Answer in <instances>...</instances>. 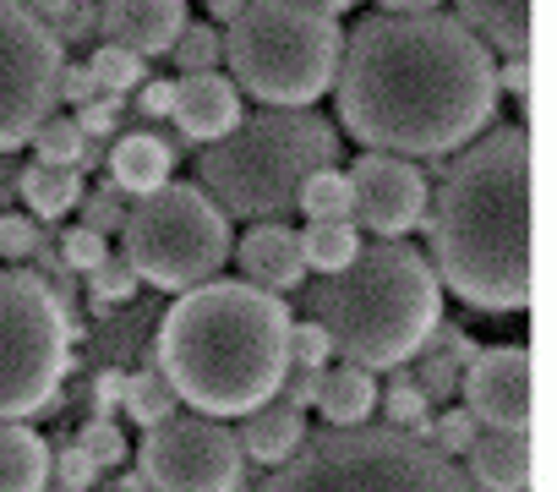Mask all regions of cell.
Here are the masks:
<instances>
[{"label": "cell", "mask_w": 557, "mask_h": 492, "mask_svg": "<svg viewBox=\"0 0 557 492\" xmlns=\"http://www.w3.org/2000/svg\"><path fill=\"white\" fill-rule=\"evenodd\" d=\"M334 104L367 153L443 159L492 126L497 61L454 12H372L345 34Z\"/></svg>", "instance_id": "obj_1"}, {"label": "cell", "mask_w": 557, "mask_h": 492, "mask_svg": "<svg viewBox=\"0 0 557 492\" xmlns=\"http://www.w3.org/2000/svg\"><path fill=\"white\" fill-rule=\"evenodd\" d=\"M426 197V263L443 291L475 312H524L530 302V132L492 126L437 164Z\"/></svg>", "instance_id": "obj_2"}, {"label": "cell", "mask_w": 557, "mask_h": 492, "mask_svg": "<svg viewBox=\"0 0 557 492\" xmlns=\"http://www.w3.org/2000/svg\"><path fill=\"white\" fill-rule=\"evenodd\" d=\"M290 307L246 285L208 280L181 291V302L159 318V378L197 416H246L268 405L290 372Z\"/></svg>", "instance_id": "obj_3"}, {"label": "cell", "mask_w": 557, "mask_h": 492, "mask_svg": "<svg viewBox=\"0 0 557 492\" xmlns=\"http://www.w3.org/2000/svg\"><path fill=\"white\" fill-rule=\"evenodd\" d=\"M301 307L345 367L399 372L443 323V285L410 241H372L356 253V263L318 280Z\"/></svg>", "instance_id": "obj_4"}, {"label": "cell", "mask_w": 557, "mask_h": 492, "mask_svg": "<svg viewBox=\"0 0 557 492\" xmlns=\"http://www.w3.org/2000/svg\"><path fill=\"white\" fill-rule=\"evenodd\" d=\"M345 153L339 132L312 110H257L240 115L219 143L202 148L197 175L213 208L230 219H285L307 186V175L334 170Z\"/></svg>", "instance_id": "obj_5"}, {"label": "cell", "mask_w": 557, "mask_h": 492, "mask_svg": "<svg viewBox=\"0 0 557 492\" xmlns=\"http://www.w3.org/2000/svg\"><path fill=\"white\" fill-rule=\"evenodd\" d=\"M345 50L339 17H323L301 0H251L224 34L230 83L262 110H307L334 88Z\"/></svg>", "instance_id": "obj_6"}, {"label": "cell", "mask_w": 557, "mask_h": 492, "mask_svg": "<svg viewBox=\"0 0 557 492\" xmlns=\"http://www.w3.org/2000/svg\"><path fill=\"white\" fill-rule=\"evenodd\" d=\"M246 492H475L470 476L426 438L394 427H334L307 438Z\"/></svg>", "instance_id": "obj_7"}, {"label": "cell", "mask_w": 557, "mask_h": 492, "mask_svg": "<svg viewBox=\"0 0 557 492\" xmlns=\"http://www.w3.org/2000/svg\"><path fill=\"white\" fill-rule=\"evenodd\" d=\"M230 253H235L230 219L191 181H164L159 192L126 202L121 258L153 291H197V285L219 280Z\"/></svg>", "instance_id": "obj_8"}, {"label": "cell", "mask_w": 557, "mask_h": 492, "mask_svg": "<svg viewBox=\"0 0 557 492\" xmlns=\"http://www.w3.org/2000/svg\"><path fill=\"white\" fill-rule=\"evenodd\" d=\"M66 340L55 291L34 269H0V421H28L55 405L72 367Z\"/></svg>", "instance_id": "obj_9"}, {"label": "cell", "mask_w": 557, "mask_h": 492, "mask_svg": "<svg viewBox=\"0 0 557 492\" xmlns=\"http://www.w3.org/2000/svg\"><path fill=\"white\" fill-rule=\"evenodd\" d=\"M61 39L23 7L0 0V153L23 148L61 104Z\"/></svg>", "instance_id": "obj_10"}, {"label": "cell", "mask_w": 557, "mask_h": 492, "mask_svg": "<svg viewBox=\"0 0 557 492\" xmlns=\"http://www.w3.org/2000/svg\"><path fill=\"white\" fill-rule=\"evenodd\" d=\"M143 481L153 492H246V454L235 427L175 410L170 421L143 432Z\"/></svg>", "instance_id": "obj_11"}, {"label": "cell", "mask_w": 557, "mask_h": 492, "mask_svg": "<svg viewBox=\"0 0 557 492\" xmlns=\"http://www.w3.org/2000/svg\"><path fill=\"white\" fill-rule=\"evenodd\" d=\"M345 175H350V192H356V224H367L377 241H405L410 230H421L432 192H426V175L410 159L361 153Z\"/></svg>", "instance_id": "obj_12"}, {"label": "cell", "mask_w": 557, "mask_h": 492, "mask_svg": "<svg viewBox=\"0 0 557 492\" xmlns=\"http://www.w3.org/2000/svg\"><path fill=\"white\" fill-rule=\"evenodd\" d=\"M465 410L481 427H524L530 432V405H535V383H530V350L524 345H492L475 350V361L459 378Z\"/></svg>", "instance_id": "obj_13"}, {"label": "cell", "mask_w": 557, "mask_h": 492, "mask_svg": "<svg viewBox=\"0 0 557 492\" xmlns=\"http://www.w3.org/2000/svg\"><path fill=\"white\" fill-rule=\"evenodd\" d=\"M99 28L115 50H132L137 61L170 56V45L186 28V0H104Z\"/></svg>", "instance_id": "obj_14"}, {"label": "cell", "mask_w": 557, "mask_h": 492, "mask_svg": "<svg viewBox=\"0 0 557 492\" xmlns=\"http://www.w3.org/2000/svg\"><path fill=\"white\" fill-rule=\"evenodd\" d=\"M235 263H240V280L268 291V296H285L307 280V263H301V235L285 224V219H262L240 235L235 246Z\"/></svg>", "instance_id": "obj_15"}, {"label": "cell", "mask_w": 557, "mask_h": 492, "mask_svg": "<svg viewBox=\"0 0 557 492\" xmlns=\"http://www.w3.org/2000/svg\"><path fill=\"white\" fill-rule=\"evenodd\" d=\"M170 121L181 126V143H219L235 121H240V88L224 72H197V77H175V104Z\"/></svg>", "instance_id": "obj_16"}, {"label": "cell", "mask_w": 557, "mask_h": 492, "mask_svg": "<svg viewBox=\"0 0 557 492\" xmlns=\"http://www.w3.org/2000/svg\"><path fill=\"white\" fill-rule=\"evenodd\" d=\"M530 432L524 427H481L465 448V476L475 492H530Z\"/></svg>", "instance_id": "obj_17"}, {"label": "cell", "mask_w": 557, "mask_h": 492, "mask_svg": "<svg viewBox=\"0 0 557 492\" xmlns=\"http://www.w3.org/2000/svg\"><path fill=\"white\" fill-rule=\"evenodd\" d=\"M235 443H240L246 465L273 470V465H285V459L307 443V416H301V410H290L285 399H268V405H257V410H246V416H240Z\"/></svg>", "instance_id": "obj_18"}, {"label": "cell", "mask_w": 557, "mask_h": 492, "mask_svg": "<svg viewBox=\"0 0 557 492\" xmlns=\"http://www.w3.org/2000/svg\"><path fill=\"white\" fill-rule=\"evenodd\" d=\"M110 186L121 192V197H148V192H159L164 181H170V170H175V148L159 137V132H126V137H115L110 143Z\"/></svg>", "instance_id": "obj_19"}, {"label": "cell", "mask_w": 557, "mask_h": 492, "mask_svg": "<svg viewBox=\"0 0 557 492\" xmlns=\"http://www.w3.org/2000/svg\"><path fill=\"white\" fill-rule=\"evenodd\" d=\"M459 23L497 56H530V0H454Z\"/></svg>", "instance_id": "obj_20"}, {"label": "cell", "mask_w": 557, "mask_h": 492, "mask_svg": "<svg viewBox=\"0 0 557 492\" xmlns=\"http://www.w3.org/2000/svg\"><path fill=\"white\" fill-rule=\"evenodd\" d=\"M329 427H367L377 416V378L361 372V367H323L318 378V405Z\"/></svg>", "instance_id": "obj_21"}, {"label": "cell", "mask_w": 557, "mask_h": 492, "mask_svg": "<svg viewBox=\"0 0 557 492\" xmlns=\"http://www.w3.org/2000/svg\"><path fill=\"white\" fill-rule=\"evenodd\" d=\"M50 443L28 421H0V492H45Z\"/></svg>", "instance_id": "obj_22"}, {"label": "cell", "mask_w": 557, "mask_h": 492, "mask_svg": "<svg viewBox=\"0 0 557 492\" xmlns=\"http://www.w3.org/2000/svg\"><path fill=\"white\" fill-rule=\"evenodd\" d=\"M17 192H23V202H28V219H61V213H72L77 202H83V170H72V164H23V175H17Z\"/></svg>", "instance_id": "obj_23"}, {"label": "cell", "mask_w": 557, "mask_h": 492, "mask_svg": "<svg viewBox=\"0 0 557 492\" xmlns=\"http://www.w3.org/2000/svg\"><path fill=\"white\" fill-rule=\"evenodd\" d=\"M296 235H301V263H307V274L318 269L323 280L339 274L345 263H356V253H361V230H356L350 219H339V224H307V230H296Z\"/></svg>", "instance_id": "obj_24"}, {"label": "cell", "mask_w": 557, "mask_h": 492, "mask_svg": "<svg viewBox=\"0 0 557 492\" xmlns=\"http://www.w3.org/2000/svg\"><path fill=\"white\" fill-rule=\"evenodd\" d=\"M296 208L307 213V224H339V219H350V224H356V192H350V175H345L339 164H334V170L307 175V186H301Z\"/></svg>", "instance_id": "obj_25"}, {"label": "cell", "mask_w": 557, "mask_h": 492, "mask_svg": "<svg viewBox=\"0 0 557 492\" xmlns=\"http://www.w3.org/2000/svg\"><path fill=\"white\" fill-rule=\"evenodd\" d=\"M121 405H126V416L137 421V427H159V421H170L175 410H181V399H175V389L148 367V372H126V389H121Z\"/></svg>", "instance_id": "obj_26"}, {"label": "cell", "mask_w": 557, "mask_h": 492, "mask_svg": "<svg viewBox=\"0 0 557 492\" xmlns=\"http://www.w3.org/2000/svg\"><path fill=\"white\" fill-rule=\"evenodd\" d=\"M377 405H383V427L410 432V438H426V427H432V405L421 399V389L410 383V372H394L388 389H377Z\"/></svg>", "instance_id": "obj_27"}, {"label": "cell", "mask_w": 557, "mask_h": 492, "mask_svg": "<svg viewBox=\"0 0 557 492\" xmlns=\"http://www.w3.org/2000/svg\"><path fill=\"white\" fill-rule=\"evenodd\" d=\"M83 66H88V77H94L99 99H126V94L143 83V61H137L132 50H115V45H99Z\"/></svg>", "instance_id": "obj_28"}, {"label": "cell", "mask_w": 557, "mask_h": 492, "mask_svg": "<svg viewBox=\"0 0 557 492\" xmlns=\"http://www.w3.org/2000/svg\"><path fill=\"white\" fill-rule=\"evenodd\" d=\"M170 61L181 66V77H197V72H219L224 61V34L213 23H186L181 39L170 45Z\"/></svg>", "instance_id": "obj_29"}, {"label": "cell", "mask_w": 557, "mask_h": 492, "mask_svg": "<svg viewBox=\"0 0 557 492\" xmlns=\"http://www.w3.org/2000/svg\"><path fill=\"white\" fill-rule=\"evenodd\" d=\"M28 143H34V159H39V164H72V170H77V159H83V143H88V137L77 132V121H72V115H45V121H39V132H34Z\"/></svg>", "instance_id": "obj_30"}, {"label": "cell", "mask_w": 557, "mask_h": 492, "mask_svg": "<svg viewBox=\"0 0 557 492\" xmlns=\"http://www.w3.org/2000/svg\"><path fill=\"white\" fill-rule=\"evenodd\" d=\"M83 280H88V302H94L99 312H115V307H126V302L137 296V285H143L121 253H110V258H104L94 274H83Z\"/></svg>", "instance_id": "obj_31"}, {"label": "cell", "mask_w": 557, "mask_h": 492, "mask_svg": "<svg viewBox=\"0 0 557 492\" xmlns=\"http://www.w3.org/2000/svg\"><path fill=\"white\" fill-rule=\"evenodd\" d=\"M459 378H465V367H454V361L437 356V350H421V356H416V372H410V383L421 389L426 405H454Z\"/></svg>", "instance_id": "obj_32"}, {"label": "cell", "mask_w": 557, "mask_h": 492, "mask_svg": "<svg viewBox=\"0 0 557 492\" xmlns=\"http://www.w3.org/2000/svg\"><path fill=\"white\" fill-rule=\"evenodd\" d=\"M475 432H481V421L465 410V405H448L443 416H432V427H426V443L443 454V459H465V448L475 443Z\"/></svg>", "instance_id": "obj_33"}, {"label": "cell", "mask_w": 557, "mask_h": 492, "mask_svg": "<svg viewBox=\"0 0 557 492\" xmlns=\"http://www.w3.org/2000/svg\"><path fill=\"white\" fill-rule=\"evenodd\" d=\"M104 258H110V241H104V235H94V230H83V224L61 230V246H55V263H61V269L94 274Z\"/></svg>", "instance_id": "obj_34"}, {"label": "cell", "mask_w": 557, "mask_h": 492, "mask_svg": "<svg viewBox=\"0 0 557 492\" xmlns=\"http://www.w3.org/2000/svg\"><path fill=\"white\" fill-rule=\"evenodd\" d=\"M39 224L28 219V213H0V263H12V269H23L34 253H39Z\"/></svg>", "instance_id": "obj_35"}, {"label": "cell", "mask_w": 557, "mask_h": 492, "mask_svg": "<svg viewBox=\"0 0 557 492\" xmlns=\"http://www.w3.org/2000/svg\"><path fill=\"white\" fill-rule=\"evenodd\" d=\"M83 448H88V459L99 465V470H115V465H126V432L110 421V416H94L88 427H83V438H77Z\"/></svg>", "instance_id": "obj_36"}, {"label": "cell", "mask_w": 557, "mask_h": 492, "mask_svg": "<svg viewBox=\"0 0 557 492\" xmlns=\"http://www.w3.org/2000/svg\"><path fill=\"white\" fill-rule=\"evenodd\" d=\"M83 230H94V235H121V219H126V202H121V192L115 186H99V192H83Z\"/></svg>", "instance_id": "obj_37"}, {"label": "cell", "mask_w": 557, "mask_h": 492, "mask_svg": "<svg viewBox=\"0 0 557 492\" xmlns=\"http://www.w3.org/2000/svg\"><path fill=\"white\" fill-rule=\"evenodd\" d=\"M329 361H334V345H329V334H323L312 318L290 323V367H301V372H323Z\"/></svg>", "instance_id": "obj_38"}, {"label": "cell", "mask_w": 557, "mask_h": 492, "mask_svg": "<svg viewBox=\"0 0 557 492\" xmlns=\"http://www.w3.org/2000/svg\"><path fill=\"white\" fill-rule=\"evenodd\" d=\"M99 476H104V470L88 459V448H83V443H66V448H55V454H50V481H55V487H77V492H88Z\"/></svg>", "instance_id": "obj_39"}, {"label": "cell", "mask_w": 557, "mask_h": 492, "mask_svg": "<svg viewBox=\"0 0 557 492\" xmlns=\"http://www.w3.org/2000/svg\"><path fill=\"white\" fill-rule=\"evenodd\" d=\"M72 121H77V132H83L88 143H110L115 126H121V99H94V104H83Z\"/></svg>", "instance_id": "obj_40"}, {"label": "cell", "mask_w": 557, "mask_h": 492, "mask_svg": "<svg viewBox=\"0 0 557 492\" xmlns=\"http://www.w3.org/2000/svg\"><path fill=\"white\" fill-rule=\"evenodd\" d=\"M318 378H323V372H301V367H290V372H285V383H278V394H273V399H285L290 410H301V416H307V410L318 405Z\"/></svg>", "instance_id": "obj_41"}, {"label": "cell", "mask_w": 557, "mask_h": 492, "mask_svg": "<svg viewBox=\"0 0 557 492\" xmlns=\"http://www.w3.org/2000/svg\"><path fill=\"white\" fill-rule=\"evenodd\" d=\"M61 99H66L72 110H83V104L99 99V88H94V77H88L83 61H66V66H61Z\"/></svg>", "instance_id": "obj_42"}, {"label": "cell", "mask_w": 557, "mask_h": 492, "mask_svg": "<svg viewBox=\"0 0 557 492\" xmlns=\"http://www.w3.org/2000/svg\"><path fill=\"white\" fill-rule=\"evenodd\" d=\"M497 94H508V99L530 94V56H513V61L497 66Z\"/></svg>", "instance_id": "obj_43"}, {"label": "cell", "mask_w": 557, "mask_h": 492, "mask_svg": "<svg viewBox=\"0 0 557 492\" xmlns=\"http://www.w3.org/2000/svg\"><path fill=\"white\" fill-rule=\"evenodd\" d=\"M121 389H126V372H121V367H104V372L94 378V410L104 416L110 405H121Z\"/></svg>", "instance_id": "obj_44"}, {"label": "cell", "mask_w": 557, "mask_h": 492, "mask_svg": "<svg viewBox=\"0 0 557 492\" xmlns=\"http://www.w3.org/2000/svg\"><path fill=\"white\" fill-rule=\"evenodd\" d=\"M170 104H175V83H148V88L137 94V110H143L148 121L170 115Z\"/></svg>", "instance_id": "obj_45"}, {"label": "cell", "mask_w": 557, "mask_h": 492, "mask_svg": "<svg viewBox=\"0 0 557 492\" xmlns=\"http://www.w3.org/2000/svg\"><path fill=\"white\" fill-rule=\"evenodd\" d=\"M202 7H208V17H213V23H235V17L251 7V0H202Z\"/></svg>", "instance_id": "obj_46"}, {"label": "cell", "mask_w": 557, "mask_h": 492, "mask_svg": "<svg viewBox=\"0 0 557 492\" xmlns=\"http://www.w3.org/2000/svg\"><path fill=\"white\" fill-rule=\"evenodd\" d=\"M383 12H437V0H377Z\"/></svg>", "instance_id": "obj_47"}, {"label": "cell", "mask_w": 557, "mask_h": 492, "mask_svg": "<svg viewBox=\"0 0 557 492\" xmlns=\"http://www.w3.org/2000/svg\"><path fill=\"white\" fill-rule=\"evenodd\" d=\"M301 7H312V12H323V17H339V12L356 7V0H301Z\"/></svg>", "instance_id": "obj_48"}, {"label": "cell", "mask_w": 557, "mask_h": 492, "mask_svg": "<svg viewBox=\"0 0 557 492\" xmlns=\"http://www.w3.org/2000/svg\"><path fill=\"white\" fill-rule=\"evenodd\" d=\"M45 492H77V487H55V481H50V487H45Z\"/></svg>", "instance_id": "obj_49"}]
</instances>
